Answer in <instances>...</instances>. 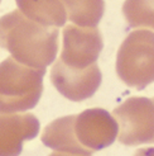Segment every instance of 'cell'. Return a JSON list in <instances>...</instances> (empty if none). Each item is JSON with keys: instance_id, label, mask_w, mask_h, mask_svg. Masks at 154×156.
I'll list each match as a JSON object with an SVG mask.
<instances>
[{"instance_id": "obj_1", "label": "cell", "mask_w": 154, "mask_h": 156, "mask_svg": "<svg viewBox=\"0 0 154 156\" xmlns=\"http://www.w3.org/2000/svg\"><path fill=\"white\" fill-rule=\"evenodd\" d=\"M58 36V28L38 24L18 9L0 17V47L29 67L45 69L56 61Z\"/></svg>"}, {"instance_id": "obj_2", "label": "cell", "mask_w": 154, "mask_h": 156, "mask_svg": "<svg viewBox=\"0 0 154 156\" xmlns=\"http://www.w3.org/2000/svg\"><path fill=\"white\" fill-rule=\"evenodd\" d=\"M45 69L23 65L13 57L0 62V111H27L37 105L43 93Z\"/></svg>"}, {"instance_id": "obj_3", "label": "cell", "mask_w": 154, "mask_h": 156, "mask_svg": "<svg viewBox=\"0 0 154 156\" xmlns=\"http://www.w3.org/2000/svg\"><path fill=\"white\" fill-rule=\"evenodd\" d=\"M115 69L130 88L143 90L154 83V32L135 29L129 33L118 50Z\"/></svg>"}, {"instance_id": "obj_4", "label": "cell", "mask_w": 154, "mask_h": 156, "mask_svg": "<svg viewBox=\"0 0 154 156\" xmlns=\"http://www.w3.org/2000/svg\"><path fill=\"white\" fill-rule=\"evenodd\" d=\"M104 47L102 34L97 27L70 24L63 28L59 61L72 69H87L96 64Z\"/></svg>"}, {"instance_id": "obj_5", "label": "cell", "mask_w": 154, "mask_h": 156, "mask_svg": "<svg viewBox=\"0 0 154 156\" xmlns=\"http://www.w3.org/2000/svg\"><path fill=\"white\" fill-rule=\"evenodd\" d=\"M102 75L96 64L87 69H72L59 60L53 62L51 69V81L61 95L72 102L89 99L101 85Z\"/></svg>"}, {"instance_id": "obj_6", "label": "cell", "mask_w": 154, "mask_h": 156, "mask_svg": "<svg viewBox=\"0 0 154 156\" xmlns=\"http://www.w3.org/2000/svg\"><path fill=\"white\" fill-rule=\"evenodd\" d=\"M18 10L44 27L59 28L66 24L67 13L61 0H15Z\"/></svg>"}, {"instance_id": "obj_7", "label": "cell", "mask_w": 154, "mask_h": 156, "mask_svg": "<svg viewBox=\"0 0 154 156\" xmlns=\"http://www.w3.org/2000/svg\"><path fill=\"white\" fill-rule=\"evenodd\" d=\"M67 20L80 27H96L105 12L104 0H61Z\"/></svg>"}, {"instance_id": "obj_8", "label": "cell", "mask_w": 154, "mask_h": 156, "mask_svg": "<svg viewBox=\"0 0 154 156\" xmlns=\"http://www.w3.org/2000/svg\"><path fill=\"white\" fill-rule=\"evenodd\" d=\"M122 15L132 28L154 30V0H125Z\"/></svg>"}, {"instance_id": "obj_9", "label": "cell", "mask_w": 154, "mask_h": 156, "mask_svg": "<svg viewBox=\"0 0 154 156\" xmlns=\"http://www.w3.org/2000/svg\"><path fill=\"white\" fill-rule=\"evenodd\" d=\"M0 2H2V0H0Z\"/></svg>"}]
</instances>
